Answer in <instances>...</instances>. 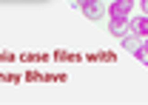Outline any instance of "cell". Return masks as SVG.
I'll use <instances>...</instances> for the list:
<instances>
[{
  "label": "cell",
  "mask_w": 148,
  "mask_h": 105,
  "mask_svg": "<svg viewBox=\"0 0 148 105\" xmlns=\"http://www.w3.org/2000/svg\"><path fill=\"white\" fill-rule=\"evenodd\" d=\"M108 9V17L111 20H128V12H131V0H114L111 6H106Z\"/></svg>",
  "instance_id": "obj_1"
},
{
  "label": "cell",
  "mask_w": 148,
  "mask_h": 105,
  "mask_svg": "<svg viewBox=\"0 0 148 105\" xmlns=\"http://www.w3.org/2000/svg\"><path fill=\"white\" fill-rule=\"evenodd\" d=\"M108 31L114 37H128V34H134V31H131V20H120V17L108 23Z\"/></svg>",
  "instance_id": "obj_2"
},
{
  "label": "cell",
  "mask_w": 148,
  "mask_h": 105,
  "mask_svg": "<svg viewBox=\"0 0 148 105\" xmlns=\"http://www.w3.org/2000/svg\"><path fill=\"white\" fill-rule=\"evenodd\" d=\"M83 12H86V17H88V20H103V14H108V9H106V6H103L100 0L88 3V6L83 9Z\"/></svg>",
  "instance_id": "obj_3"
},
{
  "label": "cell",
  "mask_w": 148,
  "mask_h": 105,
  "mask_svg": "<svg viewBox=\"0 0 148 105\" xmlns=\"http://www.w3.org/2000/svg\"><path fill=\"white\" fill-rule=\"evenodd\" d=\"M131 31H134L137 37H143V40H145V37H148V14L131 20Z\"/></svg>",
  "instance_id": "obj_4"
},
{
  "label": "cell",
  "mask_w": 148,
  "mask_h": 105,
  "mask_svg": "<svg viewBox=\"0 0 148 105\" xmlns=\"http://www.w3.org/2000/svg\"><path fill=\"white\" fill-rule=\"evenodd\" d=\"M123 48L131 54H137L140 48H143V37H137V34H128V37H123Z\"/></svg>",
  "instance_id": "obj_5"
},
{
  "label": "cell",
  "mask_w": 148,
  "mask_h": 105,
  "mask_svg": "<svg viewBox=\"0 0 148 105\" xmlns=\"http://www.w3.org/2000/svg\"><path fill=\"white\" fill-rule=\"evenodd\" d=\"M134 57H137V60H140V63H145V65H148V48H145V46H143V48H140V51L134 54Z\"/></svg>",
  "instance_id": "obj_6"
},
{
  "label": "cell",
  "mask_w": 148,
  "mask_h": 105,
  "mask_svg": "<svg viewBox=\"0 0 148 105\" xmlns=\"http://www.w3.org/2000/svg\"><path fill=\"white\" fill-rule=\"evenodd\" d=\"M88 3H94V0H71V6H74V9H86Z\"/></svg>",
  "instance_id": "obj_7"
},
{
  "label": "cell",
  "mask_w": 148,
  "mask_h": 105,
  "mask_svg": "<svg viewBox=\"0 0 148 105\" xmlns=\"http://www.w3.org/2000/svg\"><path fill=\"white\" fill-rule=\"evenodd\" d=\"M140 6H143V14H148V0H140Z\"/></svg>",
  "instance_id": "obj_8"
},
{
  "label": "cell",
  "mask_w": 148,
  "mask_h": 105,
  "mask_svg": "<svg viewBox=\"0 0 148 105\" xmlns=\"http://www.w3.org/2000/svg\"><path fill=\"white\" fill-rule=\"evenodd\" d=\"M143 46H145V48H148V37H145V43H143Z\"/></svg>",
  "instance_id": "obj_9"
}]
</instances>
